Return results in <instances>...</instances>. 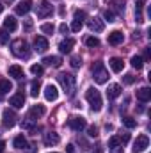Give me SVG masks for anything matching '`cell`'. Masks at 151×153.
Wrapping results in <instances>:
<instances>
[{
  "label": "cell",
  "instance_id": "484cf974",
  "mask_svg": "<svg viewBox=\"0 0 151 153\" xmlns=\"http://www.w3.org/2000/svg\"><path fill=\"white\" fill-rule=\"evenodd\" d=\"M132 66H133L135 70H142V66H144V59H142L141 55H133V57H132Z\"/></svg>",
  "mask_w": 151,
  "mask_h": 153
},
{
  "label": "cell",
  "instance_id": "f546056e",
  "mask_svg": "<svg viewBox=\"0 0 151 153\" xmlns=\"http://www.w3.org/2000/svg\"><path fill=\"white\" fill-rule=\"evenodd\" d=\"M85 45H87V46H91V48L100 46V39L94 38V36H89V38H85Z\"/></svg>",
  "mask_w": 151,
  "mask_h": 153
},
{
  "label": "cell",
  "instance_id": "7bdbcfd3",
  "mask_svg": "<svg viewBox=\"0 0 151 153\" xmlns=\"http://www.w3.org/2000/svg\"><path fill=\"white\" fill-rule=\"evenodd\" d=\"M119 139H121V144H126V143L130 141V134H123Z\"/></svg>",
  "mask_w": 151,
  "mask_h": 153
},
{
  "label": "cell",
  "instance_id": "44dd1931",
  "mask_svg": "<svg viewBox=\"0 0 151 153\" xmlns=\"http://www.w3.org/2000/svg\"><path fill=\"white\" fill-rule=\"evenodd\" d=\"M43 62H44L46 66L59 68V66L62 64V59H61V57H57V55H50V57H44V59H43Z\"/></svg>",
  "mask_w": 151,
  "mask_h": 153
},
{
  "label": "cell",
  "instance_id": "f35d334b",
  "mask_svg": "<svg viewBox=\"0 0 151 153\" xmlns=\"http://www.w3.org/2000/svg\"><path fill=\"white\" fill-rule=\"evenodd\" d=\"M123 82H124V84H133V82H135V76L128 73V75H124V76H123Z\"/></svg>",
  "mask_w": 151,
  "mask_h": 153
},
{
  "label": "cell",
  "instance_id": "52a82bcc",
  "mask_svg": "<svg viewBox=\"0 0 151 153\" xmlns=\"http://www.w3.org/2000/svg\"><path fill=\"white\" fill-rule=\"evenodd\" d=\"M150 146V139H148V135H139L137 139H135V143H133V153H141L144 152L146 148Z\"/></svg>",
  "mask_w": 151,
  "mask_h": 153
},
{
  "label": "cell",
  "instance_id": "603a6c76",
  "mask_svg": "<svg viewBox=\"0 0 151 153\" xmlns=\"http://www.w3.org/2000/svg\"><path fill=\"white\" fill-rule=\"evenodd\" d=\"M44 112H46V109H44L43 105H34V107L30 109V112H29V117H30V119H38L41 116H44Z\"/></svg>",
  "mask_w": 151,
  "mask_h": 153
},
{
  "label": "cell",
  "instance_id": "f1b7e54d",
  "mask_svg": "<svg viewBox=\"0 0 151 153\" xmlns=\"http://www.w3.org/2000/svg\"><path fill=\"white\" fill-rule=\"evenodd\" d=\"M123 125H124L126 128H130V130H132V128H135V126H137V121H135L132 116H124V117H123Z\"/></svg>",
  "mask_w": 151,
  "mask_h": 153
},
{
  "label": "cell",
  "instance_id": "b9f144b4",
  "mask_svg": "<svg viewBox=\"0 0 151 153\" xmlns=\"http://www.w3.org/2000/svg\"><path fill=\"white\" fill-rule=\"evenodd\" d=\"M59 30H61V34H68V32H70V27H68L66 23H61V27H59Z\"/></svg>",
  "mask_w": 151,
  "mask_h": 153
},
{
  "label": "cell",
  "instance_id": "681fc988",
  "mask_svg": "<svg viewBox=\"0 0 151 153\" xmlns=\"http://www.w3.org/2000/svg\"><path fill=\"white\" fill-rule=\"evenodd\" d=\"M0 100H4V94H0Z\"/></svg>",
  "mask_w": 151,
  "mask_h": 153
},
{
  "label": "cell",
  "instance_id": "bcb514c9",
  "mask_svg": "<svg viewBox=\"0 0 151 153\" xmlns=\"http://www.w3.org/2000/svg\"><path fill=\"white\" fill-rule=\"evenodd\" d=\"M4 148H5V143H4V141H0V153L4 152Z\"/></svg>",
  "mask_w": 151,
  "mask_h": 153
},
{
  "label": "cell",
  "instance_id": "c3c4849f",
  "mask_svg": "<svg viewBox=\"0 0 151 153\" xmlns=\"http://www.w3.org/2000/svg\"><path fill=\"white\" fill-rule=\"evenodd\" d=\"M2 9H4V5H2V4H0V13H2Z\"/></svg>",
  "mask_w": 151,
  "mask_h": 153
},
{
  "label": "cell",
  "instance_id": "ac0fdd59",
  "mask_svg": "<svg viewBox=\"0 0 151 153\" xmlns=\"http://www.w3.org/2000/svg\"><path fill=\"white\" fill-rule=\"evenodd\" d=\"M59 141H61L59 134H55V132H46V134H44V144H46V146H53V144H57Z\"/></svg>",
  "mask_w": 151,
  "mask_h": 153
},
{
  "label": "cell",
  "instance_id": "ee69618b",
  "mask_svg": "<svg viewBox=\"0 0 151 153\" xmlns=\"http://www.w3.org/2000/svg\"><path fill=\"white\" fill-rule=\"evenodd\" d=\"M66 153H75V146L73 144H68L66 146Z\"/></svg>",
  "mask_w": 151,
  "mask_h": 153
},
{
  "label": "cell",
  "instance_id": "5bb4252c",
  "mask_svg": "<svg viewBox=\"0 0 151 153\" xmlns=\"http://www.w3.org/2000/svg\"><path fill=\"white\" fill-rule=\"evenodd\" d=\"M124 41V34L121 32V30H114L109 34V45H112V46H117V45H121Z\"/></svg>",
  "mask_w": 151,
  "mask_h": 153
},
{
  "label": "cell",
  "instance_id": "30bf717a",
  "mask_svg": "<svg viewBox=\"0 0 151 153\" xmlns=\"http://www.w3.org/2000/svg\"><path fill=\"white\" fill-rule=\"evenodd\" d=\"M34 50L38 53H44L48 50V39L43 38V36H38V38L34 39Z\"/></svg>",
  "mask_w": 151,
  "mask_h": 153
},
{
  "label": "cell",
  "instance_id": "8d00e7d4",
  "mask_svg": "<svg viewBox=\"0 0 151 153\" xmlns=\"http://www.w3.org/2000/svg\"><path fill=\"white\" fill-rule=\"evenodd\" d=\"M103 16H105L107 22H115V14H114V11H110V9H107V11L103 13Z\"/></svg>",
  "mask_w": 151,
  "mask_h": 153
},
{
  "label": "cell",
  "instance_id": "cb8c5ba5",
  "mask_svg": "<svg viewBox=\"0 0 151 153\" xmlns=\"http://www.w3.org/2000/svg\"><path fill=\"white\" fill-rule=\"evenodd\" d=\"M13 144H14L16 150H27L29 148V143H27V139L23 135H16L14 141H13Z\"/></svg>",
  "mask_w": 151,
  "mask_h": 153
},
{
  "label": "cell",
  "instance_id": "d6986e66",
  "mask_svg": "<svg viewBox=\"0 0 151 153\" xmlns=\"http://www.w3.org/2000/svg\"><path fill=\"white\" fill-rule=\"evenodd\" d=\"M121 85L119 84H110L109 85V89H107V96H109V100H114V98H117L119 94H121Z\"/></svg>",
  "mask_w": 151,
  "mask_h": 153
},
{
  "label": "cell",
  "instance_id": "d590c367",
  "mask_svg": "<svg viewBox=\"0 0 151 153\" xmlns=\"http://www.w3.org/2000/svg\"><path fill=\"white\" fill-rule=\"evenodd\" d=\"M7 41H9V34H7V30H5V29H0V43L5 45Z\"/></svg>",
  "mask_w": 151,
  "mask_h": 153
},
{
  "label": "cell",
  "instance_id": "ffe728a7",
  "mask_svg": "<svg viewBox=\"0 0 151 153\" xmlns=\"http://www.w3.org/2000/svg\"><path fill=\"white\" fill-rule=\"evenodd\" d=\"M4 29H5V30H9V32H14V30L18 29L16 18H14V16H7V18L4 20Z\"/></svg>",
  "mask_w": 151,
  "mask_h": 153
},
{
  "label": "cell",
  "instance_id": "f907efd6",
  "mask_svg": "<svg viewBox=\"0 0 151 153\" xmlns=\"http://www.w3.org/2000/svg\"><path fill=\"white\" fill-rule=\"evenodd\" d=\"M4 2H13V0H4Z\"/></svg>",
  "mask_w": 151,
  "mask_h": 153
},
{
  "label": "cell",
  "instance_id": "9a60e30c",
  "mask_svg": "<svg viewBox=\"0 0 151 153\" xmlns=\"http://www.w3.org/2000/svg\"><path fill=\"white\" fill-rule=\"evenodd\" d=\"M73 46H75V39H71V38H68V39H64V41L59 43L61 53H70V52L73 50Z\"/></svg>",
  "mask_w": 151,
  "mask_h": 153
},
{
  "label": "cell",
  "instance_id": "d4e9b609",
  "mask_svg": "<svg viewBox=\"0 0 151 153\" xmlns=\"http://www.w3.org/2000/svg\"><path fill=\"white\" fill-rule=\"evenodd\" d=\"M13 89V84L9 82V80H4V78H0V94H5V93H9Z\"/></svg>",
  "mask_w": 151,
  "mask_h": 153
},
{
  "label": "cell",
  "instance_id": "6da1fadb",
  "mask_svg": "<svg viewBox=\"0 0 151 153\" xmlns=\"http://www.w3.org/2000/svg\"><path fill=\"white\" fill-rule=\"evenodd\" d=\"M11 52L18 59H29L30 57V48H29V43L25 39H14L11 43Z\"/></svg>",
  "mask_w": 151,
  "mask_h": 153
},
{
  "label": "cell",
  "instance_id": "74e56055",
  "mask_svg": "<svg viewBox=\"0 0 151 153\" xmlns=\"http://www.w3.org/2000/svg\"><path fill=\"white\" fill-rule=\"evenodd\" d=\"M112 4L115 5V9H117L119 13H123V11H124V2H123V0H112Z\"/></svg>",
  "mask_w": 151,
  "mask_h": 153
},
{
  "label": "cell",
  "instance_id": "4fadbf2b",
  "mask_svg": "<svg viewBox=\"0 0 151 153\" xmlns=\"http://www.w3.org/2000/svg\"><path fill=\"white\" fill-rule=\"evenodd\" d=\"M30 9H32V0H21V2H18V5H16V14L23 16V14H27Z\"/></svg>",
  "mask_w": 151,
  "mask_h": 153
},
{
  "label": "cell",
  "instance_id": "e575fe53",
  "mask_svg": "<svg viewBox=\"0 0 151 153\" xmlns=\"http://www.w3.org/2000/svg\"><path fill=\"white\" fill-rule=\"evenodd\" d=\"M41 30H43L44 34H53V25H52V23H43V25H41Z\"/></svg>",
  "mask_w": 151,
  "mask_h": 153
},
{
  "label": "cell",
  "instance_id": "9c48e42d",
  "mask_svg": "<svg viewBox=\"0 0 151 153\" xmlns=\"http://www.w3.org/2000/svg\"><path fill=\"white\" fill-rule=\"evenodd\" d=\"M87 27H89V30H93V32H101L103 29H105V23H103V20H100V18H91L89 22H87Z\"/></svg>",
  "mask_w": 151,
  "mask_h": 153
},
{
  "label": "cell",
  "instance_id": "8fae6325",
  "mask_svg": "<svg viewBox=\"0 0 151 153\" xmlns=\"http://www.w3.org/2000/svg\"><path fill=\"white\" fill-rule=\"evenodd\" d=\"M44 98H46L48 102H55V100L59 98V91H57V87H55L53 84H48V85L44 87Z\"/></svg>",
  "mask_w": 151,
  "mask_h": 153
},
{
  "label": "cell",
  "instance_id": "5b68a950",
  "mask_svg": "<svg viewBox=\"0 0 151 153\" xmlns=\"http://www.w3.org/2000/svg\"><path fill=\"white\" fill-rule=\"evenodd\" d=\"M68 126H70L71 130H75V132H82V130L87 126V123H85V119H84L82 116H73V117L68 119Z\"/></svg>",
  "mask_w": 151,
  "mask_h": 153
},
{
  "label": "cell",
  "instance_id": "7402d4cb",
  "mask_svg": "<svg viewBox=\"0 0 151 153\" xmlns=\"http://www.w3.org/2000/svg\"><path fill=\"white\" fill-rule=\"evenodd\" d=\"M9 75L16 80H21L23 78V68L18 64H13V66H9Z\"/></svg>",
  "mask_w": 151,
  "mask_h": 153
},
{
  "label": "cell",
  "instance_id": "8992f818",
  "mask_svg": "<svg viewBox=\"0 0 151 153\" xmlns=\"http://www.w3.org/2000/svg\"><path fill=\"white\" fill-rule=\"evenodd\" d=\"M2 125L5 128H13L16 125V114H14V111H9V109L4 111V114H2Z\"/></svg>",
  "mask_w": 151,
  "mask_h": 153
},
{
  "label": "cell",
  "instance_id": "836d02e7",
  "mask_svg": "<svg viewBox=\"0 0 151 153\" xmlns=\"http://www.w3.org/2000/svg\"><path fill=\"white\" fill-rule=\"evenodd\" d=\"M82 25H84V23H82L80 20H73V23H71L70 29H71L73 32H80V30H82Z\"/></svg>",
  "mask_w": 151,
  "mask_h": 153
},
{
  "label": "cell",
  "instance_id": "4dcf8cb0",
  "mask_svg": "<svg viewBox=\"0 0 151 153\" xmlns=\"http://www.w3.org/2000/svg\"><path fill=\"white\" fill-rule=\"evenodd\" d=\"M119 146H123V144H121V139H119V137H110V141H109V148L115 150V148H119Z\"/></svg>",
  "mask_w": 151,
  "mask_h": 153
},
{
  "label": "cell",
  "instance_id": "1f68e13d",
  "mask_svg": "<svg viewBox=\"0 0 151 153\" xmlns=\"http://www.w3.org/2000/svg\"><path fill=\"white\" fill-rule=\"evenodd\" d=\"M70 62H71V68H75V70H76V68H80V66H82V57H80V55H73Z\"/></svg>",
  "mask_w": 151,
  "mask_h": 153
},
{
  "label": "cell",
  "instance_id": "816d5d0a",
  "mask_svg": "<svg viewBox=\"0 0 151 153\" xmlns=\"http://www.w3.org/2000/svg\"><path fill=\"white\" fill-rule=\"evenodd\" d=\"M50 153H55V152H50Z\"/></svg>",
  "mask_w": 151,
  "mask_h": 153
},
{
  "label": "cell",
  "instance_id": "7dc6e473",
  "mask_svg": "<svg viewBox=\"0 0 151 153\" xmlns=\"http://www.w3.org/2000/svg\"><path fill=\"white\" fill-rule=\"evenodd\" d=\"M150 57H151V50L150 48H146V59H150Z\"/></svg>",
  "mask_w": 151,
  "mask_h": 153
},
{
  "label": "cell",
  "instance_id": "7a4b0ae2",
  "mask_svg": "<svg viewBox=\"0 0 151 153\" xmlns=\"http://www.w3.org/2000/svg\"><path fill=\"white\" fill-rule=\"evenodd\" d=\"M85 100L89 102V105H91V109H93L94 112H100V111H101V107H103V100H101V94H100L98 89L89 87V89L85 91Z\"/></svg>",
  "mask_w": 151,
  "mask_h": 153
},
{
  "label": "cell",
  "instance_id": "3957f363",
  "mask_svg": "<svg viewBox=\"0 0 151 153\" xmlns=\"http://www.w3.org/2000/svg\"><path fill=\"white\" fill-rule=\"evenodd\" d=\"M57 80H59V84L62 85V89H64L70 96L75 94V85H76V76L75 75H71V73H59V75H57Z\"/></svg>",
  "mask_w": 151,
  "mask_h": 153
},
{
  "label": "cell",
  "instance_id": "4316f807",
  "mask_svg": "<svg viewBox=\"0 0 151 153\" xmlns=\"http://www.w3.org/2000/svg\"><path fill=\"white\" fill-rule=\"evenodd\" d=\"M39 89H41V82H39V80H32V84H30V96L38 98Z\"/></svg>",
  "mask_w": 151,
  "mask_h": 153
},
{
  "label": "cell",
  "instance_id": "277c9868",
  "mask_svg": "<svg viewBox=\"0 0 151 153\" xmlns=\"http://www.w3.org/2000/svg\"><path fill=\"white\" fill-rule=\"evenodd\" d=\"M93 78H94V82H98V84H105V82L109 80V71H107V68L103 66V62H96V64L93 66Z\"/></svg>",
  "mask_w": 151,
  "mask_h": 153
},
{
  "label": "cell",
  "instance_id": "e0dca14e",
  "mask_svg": "<svg viewBox=\"0 0 151 153\" xmlns=\"http://www.w3.org/2000/svg\"><path fill=\"white\" fill-rule=\"evenodd\" d=\"M109 64H110V68H112L114 73H121L123 68H124V62H123V59H119V57H112V59L109 61Z\"/></svg>",
  "mask_w": 151,
  "mask_h": 153
},
{
  "label": "cell",
  "instance_id": "ab89813d",
  "mask_svg": "<svg viewBox=\"0 0 151 153\" xmlns=\"http://www.w3.org/2000/svg\"><path fill=\"white\" fill-rule=\"evenodd\" d=\"M87 132H89V137H98V128H96L94 125H93V126H89V130H87Z\"/></svg>",
  "mask_w": 151,
  "mask_h": 153
},
{
  "label": "cell",
  "instance_id": "f6af8a7d",
  "mask_svg": "<svg viewBox=\"0 0 151 153\" xmlns=\"http://www.w3.org/2000/svg\"><path fill=\"white\" fill-rule=\"evenodd\" d=\"M32 29V20H27L25 22V30H30Z\"/></svg>",
  "mask_w": 151,
  "mask_h": 153
},
{
  "label": "cell",
  "instance_id": "83f0119b",
  "mask_svg": "<svg viewBox=\"0 0 151 153\" xmlns=\"http://www.w3.org/2000/svg\"><path fill=\"white\" fill-rule=\"evenodd\" d=\"M142 7H144V4H142V2H137V7H135V18H137V22H139V23H142V22H144Z\"/></svg>",
  "mask_w": 151,
  "mask_h": 153
},
{
  "label": "cell",
  "instance_id": "60d3db41",
  "mask_svg": "<svg viewBox=\"0 0 151 153\" xmlns=\"http://www.w3.org/2000/svg\"><path fill=\"white\" fill-rule=\"evenodd\" d=\"M84 18H85V13L84 11H75V20H80L82 22Z\"/></svg>",
  "mask_w": 151,
  "mask_h": 153
},
{
  "label": "cell",
  "instance_id": "2e32d148",
  "mask_svg": "<svg viewBox=\"0 0 151 153\" xmlns=\"http://www.w3.org/2000/svg\"><path fill=\"white\" fill-rule=\"evenodd\" d=\"M137 100L139 102H150L151 100V89L150 87H141V89H137Z\"/></svg>",
  "mask_w": 151,
  "mask_h": 153
},
{
  "label": "cell",
  "instance_id": "ba28073f",
  "mask_svg": "<svg viewBox=\"0 0 151 153\" xmlns=\"http://www.w3.org/2000/svg\"><path fill=\"white\" fill-rule=\"evenodd\" d=\"M52 11H53V5H52L50 2L43 0L38 5V18H48V16L52 14Z\"/></svg>",
  "mask_w": 151,
  "mask_h": 153
},
{
  "label": "cell",
  "instance_id": "7c38bea8",
  "mask_svg": "<svg viewBox=\"0 0 151 153\" xmlns=\"http://www.w3.org/2000/svg\"><path fill=\"white\" fill-rule=\"evenodd\" d=\"M9 105H13L14 109H21V107L25 105V96H23V93H16V94H13L11 100H9Z\"/></svg>",
  "mask_w": 151,
  "mask_h": 153
},
{
  "label": "cell",
  "instance_id": "d6a6232c",
  "mask_svg": "<svg viewBox=\"0 0 151 153\" xmlns=\"http://www.w3.org/2000/svg\"><path fill=\"white\" fill-rule=\"evenodd\" d=\"M30 71H32V75H43L44 68H43L41 64H32V66H30Z\"/></svg>",
  "mask_w": 151,
  "mask_h": 153
}]
</instances>
